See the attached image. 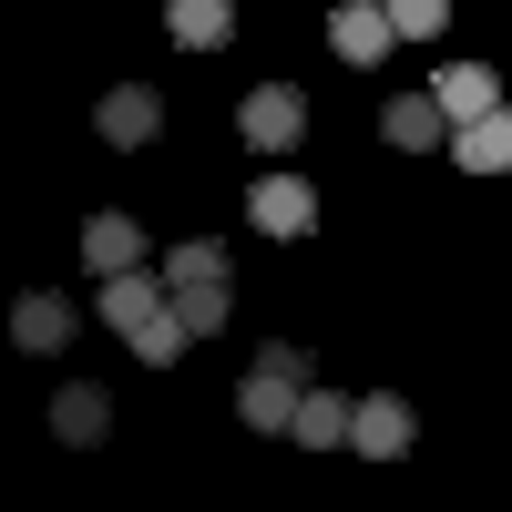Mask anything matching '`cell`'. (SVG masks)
Wrapping results in <instances>:
<instances>
[{
    "instance_id": "6",
    "label": "cell",
    "mask_w": 512,
    "mask_h": 512,
    "mask_svg": "<svg viewBox=\"0 0 512 512\" xmlns=\"http://www.w3.org/2000/svg\"><path fill=\"white\" fill-rule=\"evenodd\" d=\"M410 441H420V410H410V400H390V390H369V400H359V420H349V451L400 461Z\"/></svg>"
},
{
    "instance_id": "12",
    "label": "cell",
    "mask_w": 512,
    "mask_h": 512,
    "mask_svg": "<svg viewBox=\"0 0 512 512\" xmlns=\"http://www.w3.org/2000/svg\"><path fill=\"white\" fill-rule=\"evenodd\" d=\"M451 164H472V175H512V103L482 113V123H461V134H451Z\"/></svg>"
},
{
    "instance_id": "16",
    "label": "cell",
    "mask_w": 512,
    "mask_h": 512,
    "mask_svg": "<svg viewBox=\"0 0 512 512\" xmlns=\"http://www.w3.org/2000/svg\"><path fill=\"white\" fill-rule=\"evenodd\" d=\"M11 338H21V349L41 359V349H62V338H72V308H62V297L52 287H31L21 297V308H11Z\"/></svg>"
},
{
    "instance_id": "3",
    "label": "cell",
    "mask_w": 512,
    "mask_h": 512,
    "mask_svg": "<svg viewBox=\"0 0 512 512\" xmlns=\"http://www.w3.org/2000/svg\"><path fill=\"white\" fill-rule=\"evenodd\" d=\"M390 41H400V21H390V0H338V11H328V52H338V62H359V72H379V62H390Z\"/></svg>"
},
{
    "instance_id": "4",
    "label": "cell",
    "mask_w": 512,
    "mask_h": 512,
    "mask_svg": "<svg viewBox=\"0 0 512 512\" xmlns=\"http://www.w3.org/2000/svg\"><path fill=\"white\" fill-rule=\"evenodd\" d=\"M236 134H246L256 154H287L297 134H308V93H297V82H256L246 113H236Z\"/></svg>"
},
{
    "instance_id": "7",
    "label": "cell",
    "mask_w": 512,
    "mask_h": 512,
    "mask_svg": "<svg viewBox=\"0 0 512 512\" xmlns=\"http://www.w3.org/2000/svg\"><path fill=\"white\" fill-rule=\"evenodd\" d=\"M379 134L400 154H431V144H451V113H441V93H390L379 103Z\"/></svg>"
},
{
    "instance_id": "5",
    "label": "cell",
    "mask_w": 512,
    "mask_h": 512,
    "mask_svg": "<svg viewBox=\"0 0 512 512\" xmlns=\"http://www.w3.org/2000/svg\"><path fill=\"white\" fill-rule=\"evenodd\" d=\"M93 134H103L113 154H134V144H154V134H164V103H154V82H113V93L93 103Z\"/></svg>"
},
{
    "instance_id": "17",
    "label": "cell",
    "mask_w": 512,
    "mask_h": 512,
    "mask_svg": "<svg viewBox=\"0 0 512 512\" xmlns=\"http://www.w3.org/2000/svg\"><path fill=\"white\" fill-rule=\"evenodd\" d=\"M185 338H195V328L164 308V318H144V328H134V359H154V369H164V359H185Z\"/></svg>"
},
{
    "instance_id": "11",
    "label": "cell",
    "mask_w": 512,
    "mask_h": 512,
    "mask_svg": "<svg viewBox=\"0 0 512 512\" xmlns=\"http://www.w3.org/2000/svg\"><path fill=\"white\" fill-rule=\"evenodd\" d=\"M349 420H359V400L308 390V400H297V420H287V441H297V451H338V441H349Z\"/></svg>"
},
{
    "instance_id": "15",
    "label": "cell",
    "mask_w": 512,
    "mask_h": 512,
    "mask_svg": "<svg viewBox=\"0 0 512 512\" xmlns=\"http://www.w3.org/2000/svg\"><path fill=\"white\" fill-rule=\"evenodd\" d=\"M164 31H175L185 52H216V41H236V0H175Z\"/></svg>"
},
{
    "instance_id": "1",
    "label": "cell",
    "mask_w": 512,
    "mask_h": 512,
    "mask_svg": "<svg viewBox=\"0 0 512 512\" xmlns=\"http://www.w3.org/2000/svg\"><path fill=\"white\" fill-rule=\"evenodd\" d=\"M164 287H175V318H185L195 338H216L226 308H236V267H226V246H216V236H195V246L164 256Z\"/></svg>"
},
{
    "instance_id": "13",
    "label": "cell",
    "mask_w": 512,
    "mask_h": 512,
    "mask_svg": "<svg viewBox=\"0 0 512 512\" xmlns=\"http://www.w3.org/2000/svg\"><path fill=\"white\" fill-rule=\"evenodd\" d=\"M82 267H103V277L144 267V226L134 216H93V226H82Z\"/></svg>"
},
{
    "instance_id": "14",
    "label": "cell",
    "mask_w": 512,
    "mask_h": 512,
    "mask_svg": "<svg viewBox=\"0 0 512 512\" xmlns=\"http://www.w3.org/2000/svg\"><path fill=\"white\" fill-rule=\"evenodd\" d=\"M52 431H62V441H72V451H93V441H103V431H113V400H103V390H93V379H72V390H62V400H52Z\"/></svg>"
},
{
    "instance_id": "10",
    "label": "cell",
    "mask_w": 512,
    "mask_h": 512,
    "mask_svg": "<svg viewBox=\"0 0 512 512\" xmlns=\"http://www.w3.org/2000/svg\"><path fill=\"white\" fill-rule=\"evenodd\" d=\"M431 93H441V113H451V134H461V123H482V113H502V82H492L482 62H441Z\"/></svg>"
},
{
    "instance_id": "9",
    "label": "cell",
    "mask_w": 512,
    "mask_h": 512,
    "mask_svg": "<svg viewBox=\"0 0 512 512\" xmlns=\"http://www.w3.org/2000/svg\"><path fill=\"white\" fill-rule=\"evenodd\" d=\"M246 216L267 226V236H308V226H318V195L297 185V175H256V195H246Z\"/></svg>"
},
{
    "instance_id": "2",
    "label": "cell",
    "mask_w": 512,
    "mask_h": 512,
    "mask_svg": "<svg viewBox=\"0 0 512 512\" xmlns=\"http://www.w3.org/2000/svg\"><path fill=\"white\" fill-rule=\"evenodd\" d=\"M308 390H318V379H308V349H287V338H267V349H256V369L236 379V420H246V431H287Z\"/></svg>"
},
{
    "instance_id": "8",
    "label": "cell",
    "mask_w": 512,
    "mask_h": 512,
    "mask_svg": "<svg viewBox=\"0 0 512 512\" xmlns=\"http://www.w3.org/2000/svg\"><path fill=\"white\" fill-rule=\"evenodd\" d=\"M164 308H175V287H164L154 267L103 277V328H123V338H134V328H144V318H164Z\"/></svg>"
},
{
    "instance_id": "18",
    "label": "cell",
    "mask_w": 512,
    "mask_h": 512,
    "mask_svg": "<svg viewBox=\"0 0 512 512\" xmlns=\"http://www.w3.org/2000/svg\"><path fill=\"white\" fill-rule=\"evenodd\" d=\"M390 21H400V41H431L451 21V0H390Z\"/></svg>"
}]
</instances>
